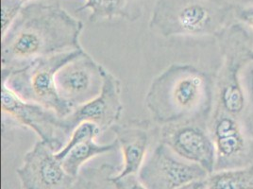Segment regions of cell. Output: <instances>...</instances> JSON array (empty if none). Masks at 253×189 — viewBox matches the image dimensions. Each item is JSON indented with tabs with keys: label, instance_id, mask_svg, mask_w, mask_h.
I'll list each match as a JSON object with an SVG mask.
<instances>
[{
	"label": "cell",
	"instance_id": "6da1fadb",
	"mask_svg": "<svg viewBox=\"0 0 253 189\" xmlns=\"http://www.w3.org/2000/svg\"><path fill=\"white\" fill-rule=\"evenodd\" d=\"M84 23L58 2L26 4L10 29L2 35V69H15L59 53L83 49Z\"/></svg>",
	"mask_w": 253,
	"mask_h": 189
},
{
	"label": "cell",
	"instance_id": "7a4b0ae2",
	"mask_svg": "<svg viewBox=\"0 0 253 189\" xmlns=\"http://www.w3.org/2000/svg\"><path fill=\"white\" fill-rule=\"evenodd\" d=\"M214 79L187 63H173L155 77L145 103L153 122L167 126L181 122L208 123L213 105Z\"/></svg>",
	"mask_w": 253,
	"mask_h": 189
},
{
	"label": "cell",
	"instance_id": "3957f363",
	"mask_svg": "<svg viewBox=\"0 0 253 189\" xmlns=\"http://www.w3.org/2000/svg\"><path fill=\"white\" fill-rule=\"evenodd\" d=\"M233 7L220 0H156L149 30L164 38H214L233 22Z\"/></svg>",
	"mask_w": 253,
	"mask_h": 189
},
{
	"label": "cell",
	"instance_id": "277c9868",
	"mask_svg": "<svg viewBox=\"0 0 253 189\" xmlns=\"http://www.w3.org/2000/svg\"><path fill=\"white\" fill-rule=\"evenodd\" d=\"M83 49L42 57L15 69H2V84L24 100L43 106L60 117L69 116L73 109L58 92L56 76L59 70L73 60Z\"/></svg>",
	"mask_w": 253,
	"mask_h": 189
},
{
	"label": "cell",
	"instance_id": "5b68a950",
	"mask_svg": "<svg viewBox=\"0 0 253 189\" xmlns=\"http://www.w3.org/2000/svg\"><path fill=\"white\" fill-rule=\"evenodd\" d=\"M207 126L215 149L213 171L253 165V122L211 114Z\"/></svg>",
	"mask_w": 253,
	"mask_h": 189
},
{
	"label": "cell",
	"instance_id": "8992f818",
	"mask_svg": "<svg viewBox=\"0 0 253 189\" xmlns=\"http://www.w3.org/2000/svg\"><path fill=\"white\" fill-rule=\"evenodd\" d=\"M208 176L204 168L179 157L160 141L138 172L140 181L148 189H178Z\"/></svg>",
	"mask_w": 253,
	"mask_h": 189
},
{
	"label": "cell",
	"instance_id": "52a82bcc",
	"mask_svg": "<svg viewBox=\"0 0 253 189\" xmlns=\"http://www.w3.org/2000/svg\"><path fill=\"white\" fill-rule=\"evenodd\" d=\"M1 94L4 115L11 117L19 126L30 128L56 152L64 146L68 137L62 117L43 106L24 100L5 84H2Z\"/></svg>",
	"mask_w": 253,
	"mask_h": 189
},
{
	"label": "cell",
	"instance_id": "ba28073f",
	"mask_svg": "<svg viewBox=\"0 0 253 189\" xmlns=\"http://www.w3.org/2000/svg\"><path fill=\"white\" fill-rule=\"evenodd\" d=\"M105 70L104 66L84 50L59 70L56 76L58 92L74 110L101 92Z\"/></svg>",
	"mask_w": 253,
	"mask_h": 189
},
{
	"label": "cell",
	"instance_id": "9c48e42d",
	"mask_svg": "<svg viewBox=\"0 0 253 189\" xmlns=\"http://www.w3.org/2000/svg\"><path fill=\"white\" fill-rule=\"evenodd\" d=\"M159 139L179 157L201 166L209 174L213 172L215 149L207 123L191 121L162 126Z\"/></svg>",
	"mask_w": 253,
	"mask_h": 189
},
{
	"label": "cell",
	"instance_id": "30bf717a",
	"mask_svg": "<svg viewBox=\"0 0 253 189\" xmlns=\"http://www.w3.org/2000/svg\"><path fill=\"white\" fill-rule=\"evenodd\" d=\"M16 174L23 189H68L77 180L65 171L54 148L42 140L25 154Z\"/></svg>",
	"mask_w": 253,
	"mask_h": 189
},
{
	"label": "cell",
	"instance_id": "8fae6325",
	"mask_svg": "<svg viewBox=\"0 0 253 189\" xmlns=\"http://www.w3.org/2000/svg\"><path fill=\"white\" fill-rule=\"evenodd\" d=\"M121 93L120 80L106 69L104 84L99 94L84 105L77 107L69 116L63 117L65 135L69 138L75 128L84 121L95 123L102 133L112 129L117 124L123 113Z\"/></svg>",
	"mask_w": 253,
	"mask_h": 189
},
{
	"label": "cell",
	"instance_id": "7c38bea8",
	"mask_svg": "<svg viewBox=\"0 0 253 189\" xmlns=\"http://www.w3.org/2000/svg\"><path fill=\"white\" fill-rule=\"evenodd\" d=\"M116 135L119 148L123 154V167L115 174L123 177L138 174L148 153L153 128L148 121L131 120L124 124H116L111 129Z\"/></svg>",
	"mask_w": 253,
	"mask_h": 189
},
{
	"label": "cell",
	"instance_id": "4fadbf2b",
	"mask_svg": "<svg viewBox=\"0 0 253 189\" xmlns=\"http://www.w3.org/2000/svg\"><path fill=\"white\" fill-rule=\"evenodd\" d=\"M145 0H85L77 11L89 10V21L92 23L125 20L135 22L142 16Z\"/></svg>",
	"mask_w": 253,
	"mask_h": 189
},
{
	"label": "cell",
	"instance_id": "5bb4252c",
	"mask_svg": "<svg viewBox=\"0 0 253 189\" xmlns=\"http://www.w3.org/2000/svg\"><path fill=\"white\" fill-rule=\"evenodd\" d=\"M117 148H119V145L116 139L114 142L104 145L96 143L95 140H89L73 147L61 162L65 171L77 178L86 162L96 156L115 151Z\"/></svg>",
	"mask_w": 253,
	"mask_h": 189
},
{
	"label": "cell",
	"instance_id": "9a60e30c",
	"mask_svg": "<svg viewBox=\"0 0 253 189\" xmlns=\"http://www.w3.org/2000/svg\"><path fill=\"white\" fill-rule=\"evenodd\" d=\"M206 189H253V164L213 171L206 179Z\"/></svg>",
	"mask_w": 253,
	"mask_h": 189
},
{
	"label": "cell",
	"instance_id": "2e32d148",
	"mask_svg": "<svg viewBox=\"0 0 253 189\" xmlns=\"http://www.w3.org/2000/svg\"><path fill=\"white\" fill-rule=\"evenodd\" d=\"M119 170L120 168L108 163L95 168H84L68 189H116L111 178Z\"/></svg>",
	"mask_w": 253,
	"mask_h": 189
},
{
	"label": "cell",
	"instance_id": "e0dca14e",
	"mask_svg": "<svg viewBox=\"0 0 253 189\" xmlns=\"http://www.w3.org/2000/svg\"><path fill=\"white\" fill-rule=\"evenodd\" d=\"M101 133L102 131L100 130V128L95 123L89 122V121L82 122L72 131L70 137L64 144V146L56 152V157L58 158L60 161H62L64 156L73 147H77L86 141L95 140L96 137L101 135Z\"/></svg>",
	"mask_w": 253,
	"mask_h": 189
},
{
	"label": "cell",
	"instance_id": "ac0fdd59",
	"mask_svg": "<svg viewBox=\"0 0 253 189\" xmlns=\"http://www.w3.org/2000/svg\"><path fill=\"white\" fill-rule=\"evenodd\" d=\"M26 3L24 0H1V33L10 29Z\"/></svg>",
	"mask_w": 253,
	"mask_h": 189
},
{
	"label": "cell",
	"instance_id": "d6986e66",
	"mask_svg": "<svg viewBox=\"0 0 253 189\" xmlns=\"http://www.w3.org/2000/svg\"><path fill=\"white\" fill-rule=\"evenodd\" d=\"M232 16L233 21L241 24L253 32V6L233 7Z\"/></svg>",
	"mask_w": 253,
	"mask_h": 189
},
{
	"label": "cell",
	"instance_id": "ffe728a7",
	"mask_svg": "<svg viewBox=\"0 0 253 189\" xmlns=\"http://www.w3.org/2000/svg\"><path fill=\"white\" fill-rule=\"evenodd\" d=\"M111 180L116 189H148L140 181L138 174H129L123 177L114 175Z\"/></svg>",
	"mask_w": 253,
	"mask_h": 189
},
{
	"label": "cell",
	"instance_id": "44dd1931",
	"mask_svg": "<svg viewBox=\"0 0 253 189\" xmlns=\"http://www.w3.org/2000/svg\"><path fill=\"white\" fill-rule=\"evenodd\" d=\"M243 82L248 94L250 115L253 122V60L246 65L243 71Z\"/></svg>",
	"mask_w": 253,
	"mask_h": 189
},
{
	"label": "cell",
	"instance_id": "7402d4cb",
	"mask_svg": "<svg viewBox=\"0 0 253 189\" xmlns=\"http://www.w3.org/2000/svg\"><path fill=\"white\" fill-rule=\"evenodd\" d=\"M220 1L232 6V7L253 6V0H220Z\"/></svg>",
	"mask_w": 253,
	"mask_h": 189
},
{
	"label": "cell",
	"instance_id": "603a6c76",
	"mask_svg": "<svg viewBox=\"0 0 253 189\" xmlns=\"http://www.w3.org/2000/svg\"><path fill=\"white\" fill-rule=\"evenodd\" d=\"M178 189H206V180L192 182L187 185H184Z\"/></svg>",
	"mask_w": 253,
	"mask_h": 189
},
{
	"label": "cell",
	"instance_id": "cb8c5ba5",
	"mask_svg": "<svg viewBox=\"0 0 253 189\" xmlns=\"http://www.w3.org/2000/svg\"><path fill=\"white\" fill-rule=\"evenodd\" d=\"M25 2H28V1H42V0H24Z\"/></svg>",
	"mask_w": 253,
	"mask_h": 189
}]
</instances>
